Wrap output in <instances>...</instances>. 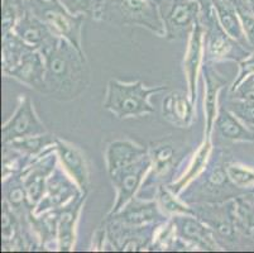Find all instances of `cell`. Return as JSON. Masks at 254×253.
Instances as JSON below:
<instances>
[{
    "label": "cell",
    "instance_id": "6da1fadb",
    "mask_svg": "<svg viewBox=\"0 0 254 253\" xmlns=\"http://www.w3.org/2000/svg\"><path fill=\"white\" fill-rule=\"evenodd\" d=\"M39 51L46 62L43 95L60 101H71L89 89L91 73L85 52L57 36Z\"/></svg>",
    "mask_w": 254,
    "mask_h": 253
},
{
    "label": "cell",
    "instance_id": "7a4b0ae2",
    "mask_svg": "<svg viewBox=\"0 0 254 253\" xmlns=\"http://www.w3.org/2000/svg\"><path fill=\"white\" fill-rule=\"evenodd\" d=\"M94 19L118 27H142L156 36L165 37L158 6L151 0H103Z\"/></svg>",
    "mask_w": 254,
    "mask_h": 253
},
{
    "label": "cell",
    "instance_id": "3957f363",
    "mask_svg": "<svg viewBox=\"0 0 254 253\" xmlns=\"http://www.w3.org/2000/svg\"><path fill=\"white\" fill-rule=\"evenodd\" d=\"M166 85L148 87L143 81L123 83L112 79L108 83L103 108L109 110L118 119L139 118L142 115L152 114L154 111L151 104V96L158 92L167 91Z\"/></svg>",
    "mask_w": 254,
    "mask_h": 253
},
{
    "label": "cell",
    "instance_id": "277c9868",
    "mask_svg": "<svg viewBox=\"0 0 254 253\" xmlns=\"http://www.w3.org/2000/svg\"><path fill=\"white\" fill-rule=\"evenodd\" d=\"M191 208L193 215L211 228L221 250L248 248L246 238L240 231L235 198L218 203L193 204Z\"/></svg>",
    "mask_w": 254,
    "mask_h": 253
},
{
    "label": "cell",
    "instance_id": "5b68a950",
    "mask_svg": "<svg viewBox=\"0 0 254 253\" xmlns=\"http://www.w3.org/2000/svg\"><path fill=\"white\" fill-rule=\"evenodd\" d=\"M200 1H201L200 22L204 27L205 56L207 61H234L239 64L240 61L247 59L252 51L243 47L239 42L233 39L224 31L209 0H200Z\"/></svg>",
    "mask_w": 254,
    "mask_h": 253
},
{
    "label": "cell",
    "instance_id": "8992f818",
    "mask_svg": "<svg viewBox=\"0 0 254 253\" xmlns=\"http://www.w3.org/2000/svg\"><path fill=\"white\" fill-rule=\"evenodd\" d=\"M27 8L42 20L55 36L71 42L77 50H82L84 15L71 14L59 0H25Z\"/></svg>",
    "mask_w": 254,
    "mask_h": 253
},
{
    "label": "cell",
    "instance_id": "52a82bcc",
    "mask_svg": "<svg viewBox=\"0 0 254 253\" xmlns=\"http://www.w3.org/2000/svg\"><path fill=\"white\" fill-rule=\"evenodd\" d=\"M165 27V38L180 41L189 38L200 20V0H154Z\"/></svg>",
    "mask_w": 254,
    "mask_h": 253
},
{
    "label": "cell",
    "instance_id": "ba28073f",
    "mask_svg": "<svg viewBox=\"0 0 254 253\" xmlns=\"http://www.w3.org/2000/svg\"><path fill=\"white\" fill-rule=\"evenodd\" d=\"M176 231L177 243L182 248L196 251H220L214 232L200 218L193 214H177L171 217Z\"/></svg>",
    "mask_w": 254,
    "mask_h": 253
},
{
    "label": "cell",
    "instance_id": "9c48e42d",
    "mask_svg": "<svg viewBox=\"0 0 254 253\" xmlns=\"http://www.w3.org/2000/svg\"><path fill=\"white\" fill-rule=\"evenodd\" d=\"M55 146L37 159L29 161V164L25 165L22 172H19L33 210L38 205L41 199L45 196L48 177L57 166L59 156Z\"/></svg>",
    "mask_w": 254,
    "mask_h": 253
},
{
    "label": "cell",
    "instance_id": "30bf717a",
    "mask_svg": "<svg viewBox=\"0 0 254 253\" xmlns=\"http://www.w3.org/2000/svg\"><path fill=\"white\" fill-rule=\"evenodd\" d=\"M151 156L148 152V155H145L139 161L129 165L109 176L113 185L117 189V200L108 215L118 213L131 198H134L151 170Z\"/></svg>",
    "mask_w": 254,
    "mask_h": 253
},
{
    "label": "cell",
    "instance_id": "8fae6325",
    "mask_svg": "<svg viewBox=\"0 0 254 253\" xmlns=\"http://www.w3.org/2000/svg\"><path fill=\"white\" fill-rule=\"evenodd\" d=\"M47 133L45 124L39 120L33 101L29 96H20L14 114L1 127V141L9 143L20 138Z\"/></svg>",
    "mask_w": 254,
    "mask_h": 253
},
{
    "label": "cell",
    "instance_id": "7c38bea8",
    "mask_svg": "<svg viewBox=\"0 0 254 253\" xmlns=\"http://www.w3.org/2000/svg\"><path fill=\"white\" fill-rule=\"evenodd\" d=\"M84 192L70 177V175L64 170V167L57 165L56 169L53 170L47 180V189H46L45 196L41 199L33 213L41 214V213L52 210V209H60L67 205L73 199L78 198Z\"/></svg>",
    "mask_w": 254,
    "mask_h": 253
},
{
    "label": "cell",
    "instance_id": "4fadbf2b",
    "mask_svg": "<svg viewBox=\"0 0 254 253\" xmlns=\"http://www.w3.org/2000/svg\"><path fill=\"white\" fill-rule=\"evenodd\" d=\"M106 219L120 223L128 227H144L149 224H159L170 218L161 210L157 200H144L134 196L118 213L108 215Z\"/></svg>",
    "mask_w": 254,
    "mask_h": 253
},
{
    "label": "cell",
    "instance_id": "5bb4252c",
    "mask_svg": "<svg viewBox=\"0 0 254 253\" xmlns=\"http://www.w3.org/2000/svg\"><path fill=\"white\" fill-rule=\"evenodd\" d=\"M204 27L198 20L191 36L189 37L186 55L184 60L185 75H186L187 89H189L187 94L193 103L197 97V78L204 64Z\"/></svg>",
    "mask_w": 254,
    "mask_h": 253
},
{
    "label": "cell",
    "instance_id": "9a60e30c",
    "mask_svg": "<svg viewBox=\"0 0 254 253\" xmlns=\"http://www.w3.org/2000/svg\"><path fill=\"white\" fill-rule=\"evenodd\" d=\"M201 73L204 76L205 84V97H204V110L206 125H205V137L211 138L214 131L216 114L219 109V95L223 87L226 85V79L214 66V62L204 60L201 67Z\"/></svg>",
    "mask_w": 254,
    "mask_h": 253
},
{
    "label": "cell",
    "instance_id": "2e32d148",
    "mask_svg": "<svg viewBox=\"0 0 254 253\" xmlns=\"http://www.w3.org/2000/svg\"><path fill=\"white\" fill-rule=\"evenodd\" d=\"M56 152L61 166L70 175L82 192L89 191L90 172L86 156L75 145L57 138Z\"/></svg>",
    "mask_w": 254,
    "mask_h": 253
},
{
    "label": "cell",
    "instance_id": "e0dca14e",
    "mask_svg": "<svg viewBox=\"0 0 254 253\" xmlns=\"http://www.w3.org/2000/svg\"><path fill=\"white\" fill-rule=\"evenodd\" d=\"M45 74L46 62L42 52L39 50H32L23 57L22 61L14 69L8 71L5 76L14 79L31 89L43 94L45 91Z\"/></svg>",
    "mask_w": 254,
    "mask_h": 253
},
{
    "label": "cell",
    "instance_id": "ac0fdd59",
    "mask_svg": "<svg viewBox=\"0 0 254 253\" xmlns=\"http://www.w3.org/2000/svg\"><path fill=\"white\" fill-rule=\"evenodd\" d=\"M87 192H84L78 198L73 199L67 205L59 209V229H57V242L61 252L72 251L76 242V224L82 210Z\"/></svg>",
    "mask_w": 254,
    "mask_h": 253
},
{
    "label": "cell",
    "instance_id": "d6986e66",
    "mask_svg": "<svg viewBox=\"0 0 254 253\" xmlns=\"http://www.w3.org/2000/svg\"><path fill=\"white\" fill-rule=\"evenodd\" d=\"M149 156H151V170L147 175V180L143 182V187H148L152 184L162 182L173 171L177 164L179 150L171 142H157L151 146Z\"/></svg>",
    "mask_w": 254,
    "mask_h": 253
},
{
    "label": "cell",
    "instance_id": "ffe728a7",
    "mask_svg": "<svg viewBox=\"0 0 254 253\" xmlns=\"http://www.w3.org/2000/svg\"><path fill=\"white\" fill-rule=\"evenodd\" d=\"M162 118L177 128H190L195 120V103L189 94L171 91L162 101Z\"/></svg>",
    "mask_w": 254,
    "mask_h": 253
},
{
    "label": "cell",
    "instance_id": "44dd1931",
    "mask_svg": "<svg viewBox=\"0 0 254 253\" xmlns=\"http://www.w3.org/2000/svg\"><path fill=\"white\" fill-rule=\"evenodd\" d=\"M148 148L143 147L133 141H128V139L113 141L108 145L105 151L108 173L110 176L124 167L139 161L145 155H148Z\"/></svg>",
    "mask_w": 254,
    "mask_h": 253
},
{
    "label": "cell",
    "instance_id": "7402d4cb",
    "mask_svg": "<svg viewBox=\"0 0 254 253\" xmlns=\"http://www.w3.org/2000/svg\"><path fill=\"white\" fill-rule=\"evenodd\" d=\"M11 32H14L27 45L32 46L37 50L45 47L48 42L55 37L50 28L38 17H36L28 8L19 18Z\"/></svg>",
    "mask_w": 254,
    "mask_h": 253
},
{
    "label": "cell",
    "instance_id": "603a6c76",
    "mask_svg": "<svg viewBox=\"0 0 254 253\" xmlns=\"http://www.w3.org/2000/svg\"><path fill=\"white\" fill-rule=\"evenodd\" d=\"M212 155V143L211 138H206L205 137L204 142L201 146L197 148L195 155L191 159L190 164L185 170V172L177 178L176 181H173L171 184H168V187L172 190L175 194L181 195L187 189L189 185H191L198 176L201 175L205 170H206L207 165L210 164Z\"/></svg>",
    "mask_w": 254,
    "mask_h": 253
},
{
    "label": "cell",
    "instance_id": "cb8c5ba5",
    "mask_svg": "<svg viewBox=\"0 0 254 253\" xmlns=\"http://www.w3.org/2000/svg\"><path fill=\"white\" fill-rule=\"evenodd\" d=\"M214 129L230 142H254V133L249 131L229 109L219 104Z\"/></svg>",
    "mask_w": 254,
    "mask_h": 253
},
{
    "label": "cell",
    "instance_id": "d4e9b609",
    "mask_svg": "<svg viewBox=\"0 0 254 253\" xmlns=\"http://www.w3.org/2000/svg\"><path fill=\"white\" fill-rule=\"evenodd\" d=\"M209 1L212 5V8H214V10H215L216 18H218L219 23H220L224 31L229 34L233 39L239 42L243 47L252 51L248 46V42H247L243 25H242V22H240L239 14H238V10L234 4L228 1V0H209Z\"/></svg>",
    "mask_w": 254,
    "mask_h": 253
},
{
    "label": "cell",
    "instance_id": "484cf974",
    "mask_svg": "<svg viewBox=\"0 0 254 253\" xmlns=\"http://www.w3.org/2000/svg\"><path fill=\"white\" fill-rule=\"evenodd\" d=\"M29 227L36 233L37 240L41 241V247L46 250H55L52 243L57 242V229H59V209L47 210L41 214L31 212L28 215ZM59 250V248H57Z\"/></svg>",
    "mask_w": 254,
    "mask_h": 253
},
{
    "label": "cell",
    "instance_id": "4316f807",
    "mask_svg": "<svg viewBox=\"0 0 254 253\" xmlns=\"http://www.w3.org/2000/svg\"><path fill=\"white\" fill-rule=\"evenodd\" d=\"M3 195L4 200L10 205V208L19 215L20 218H28L29 213L33 212L29 203L28 194L23 184L20 173H15L3 180Z\"/></svg>",
    "mask_w": 254,
    "mask_h": 253
},
{
    "label": "cell",
    "instance_id": "83f0119b",
    "mask_svg": "<svg viewBox=\"0 0 254 253\" xmlns=\"http://www.w3.org/2000/svg\"><path fill=\"white\" fill-rule=\"evenodd\" d=\"M56 141L57 137L52 136V134H50L47 132V133L39 134V136H32L27 137V138L15 139V141H11L9 143H4V146L17 151L22 156L34 160L56 145Z\"/></svg>",
    "mask_w": 254,
    "mask_h": 253
},
{
    "label": "cell",
    "instance_id": "f1b7e54d",
    "mask_svg": "<svg viewBox=\"0 0 254 253\" xmlns=\"http://www.w3.org/2000/svg\"><path fill=\"white\" fill-rule=\"evenodd\" d=\"M32 50H37V48L27 45L14 32H8V33L3 34L1 64H3L4 75L11 69H14L22 61L23 57Z\"/></svg>",
    "mask_w": 254,
    "mask_h": 253
},
{
    "label": "cell",
    "instance_id": "f546056e",
    "mask_svg": "<svg viewBox=\"0 0 254 253\" xmlns=\"http://www.w3.org/2000/svg\"><path fill=\"white\" fill-rule=\"evenodd\" d=\"M235 204L240 231L248 248L254 250V200L249 195H240L235 198Z\"/></svg>",
    "mask_w": 254,
    "mask_h": 253
},
{
    "label": "cell",
    "instance_id": "4dcf8cb0",
    "mask_svg": "<svg viewBox=\"0 0 254 253\" xmlns=\"http://www.w3.org/2000/svg\"><path fill=\"white\" fill-rule=\"evenodd\" d=\"M156 200L158 203L161 210L168 218L177 214H193V210L191 208V205H187L186 203H184L179 198V195L175 194L168 187V185H158L156 192Z\"/></svg>",
    "mask_w": 254,
    "mask_h": 253
},
{
    "label": "cell",
    "instance_id": "1f68e13d",
    "mask_svg": "<svg viewBox=\"0 0 254 253\" xmlns=\"http://www.w3.org/2000/svg\"><path fill=\"white\" fill-rule=\"evenodd\" d=\"M27 10L25 0H1V31L3 34L13 31L14 25Z\"/></svg>",
    "mask_w": 254,
    "mask_h": 253
},
{
    "label": "cell",
    "instance_id": "d6a6232c",
    "mask_svg": "<svg viewBox=\"0 0 254 253\" xmlns=\"http://www.w3.org/2000/svg\"><path fill=\"white\" fill-rule=\"evenodd\" d=\"M226 171L230 181L238 189L247 191V195L254 194V169L240 164H229L226 165Z\"/></svg>",
    "mask_w": 254,
    "mask_h": 253
},
{
    "label": "cell",
    "instance_id": "836d02e7",
    "mask_svg": "<svg viewBox=\"0 0 254 253\" xmlns=\"http://www.w3.org/2000/svg\"><path fill=\"white\" fill-rule=\"evenodd\" d=\"M226 108L232 111L233 114L246 125L249 131L254 133V101L240 100L228 97L226 103L224 104Z\"/></svg>",
    "mask_w": 254,
    "mask_h": 253
},
{
    "label": "cell",
    "instance_id": "e575fe53",
    "mask_svg": "<svg viewBox=\"0 0 254 253\" xmlns=\"http://www.w3.org/2000/svg\"><path fill=\"white\" fill-rule=\"evenodd\" d=\"M60 3L75 15H90L94 17L98 3L96 0H59Z\"/></svg>",
    "mask_w": 254,
    "mask_h": 253
},
{
    "label": "cell",
    "instance_id": "d590c367",
    "mask_svg": "<svg viewBox=\"0 0 254 253\" xmlns=\"http://www.w3.org/2000/svg\"><path fill=\"white\" fill-rule=\"evenodd\" d=\"M239 14L240 22L243 25L244 33H246L247 42H248V46L252 51H254V14L249 10L247 6H235Z\"/></svg>",
    "mask_w": 254,
    "mask_h": 253
},
{
    "label": "cell",
    "instance_id": "8d00e7d4",
    "mask_svg": "<svg viewBox=\"0 0 254 253\" xmlns=\"http://www.w3.org/2000/svg\"><path fill=\"white\" fill-rule=\"evenodd\" d=\"M229 97L240 99V100L254 101V74L247 76L235 89L230 90Z\"/></svg>",
    "mask_w": 254,
    "mask_h": 253
},
{
    "label": "cell",
    "instance_id": "74e56055",
    "mask_svg": "<svg viewBox=\"0 0 254 253\" xmlns=\"http://www.w3.org/2000/svg\"><path fill=\"white\" fill-rule=\"evenodd\" d=\"M251 74H254V51L247 57V59H244L243 61L239 62V74H238V76L235 78V80L233 81L230 90L235 89V87H237L247 76L251 75Z\"/></svg>",
    "mask_w": 254,
    "mask_h": 253
},
{
    "label": "cell",
    "instance_id": "f35d334b",
    "mask_svg": "<svg viewBox=\"0 0 254 253\" xmlns=\"http://www.w3.org/2000/svg\"><path fill=\"white\" fill-rule=\"evenodd\" d=\"M240 5L247 6V8H248L249 10L254 14V0H243V3L240 4ZM240 5H238V6H240Z\"/></svg>",
    "mask_w": 254,
    "mask_h": 253
},
{
    "label": "cell",
    "instance_id": "ab89813d",
    "mask_svg": "<svg viewBox=\"0 0 254 253\" xmlns=\"http://www.w3.org/2000/svg\"><path fill=\"white\" fill-rule=\"evenodd\" d=\"M101 1H103V0H96V3H98V6L100 5V3H101ZM98 6H96V9H98ZM95 11H96V10H95ZM92 18H94V17H92Z\"/></svg>",
    "mask_w": 254,
    "mask_h": 253
},
{
    "label": "cell",
    "instance_id": "60d3db41",
    "mask_svg": "<svg viewBox=\"0 0 254 253\" xmlns=\"http://www.w3.org/2000/svg\"><path fill=\"white\" fill-rule=\"evenodd\" d=\"M151 1H153V3H154V0H151Z\"/></svg>",
    "mask_w": 254,
    "mask_h": 253
}]
</instances>
